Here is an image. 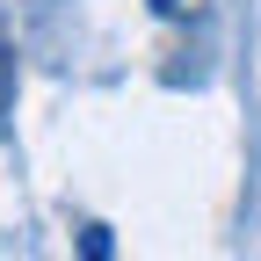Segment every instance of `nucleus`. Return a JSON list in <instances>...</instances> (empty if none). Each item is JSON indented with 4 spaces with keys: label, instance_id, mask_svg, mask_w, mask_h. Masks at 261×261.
<instances>
[{
    "label": "nucleus",
    "instance_id": "f257e3e1",
    "mask_svg": "<svg viewBox=\"0 0 261 261\" xmlns=\"http://www.w3.org/2000/svg\"><path fill=\"white\" fill-rule=\"evenodd\" d=\"M80 247H87V254H94V261H102V254H109V247H116V240H109V225H87V240H80Z\"/></svg>",
    "mask_w": 261,
    "mask_h": 261
},
{
    "label": "nucleus",
    "instance_id": "f03ea898",
    "mask_svg": "<svg viewBox=\"0 0 261 261\" xmlns=\"http://www.w3.org/2000/svg\"><path fill=\"white\" fill-rule=\"evenodd\" d=\"M8 73H15V58H8V51H0V94H8Z\"/></svg>",
    "mask_w": 261,
    "mask_h": 261
},
{
    "label": "nucleus",
    "instance_id": "7ed1b4c3",
    "mask_svg": "<svg viewBox=\"0 0 261 261\" xmlns=\"http://www.w3.org/2000/svg\"><path fill=\"white\" fill-rule=\"evenodd\" d=\"M152 8H160V15H174V8H181V0H152Z\"/></svg>",
    "mask_w": 261,
    "mask_h": 261
}]
</instances>
